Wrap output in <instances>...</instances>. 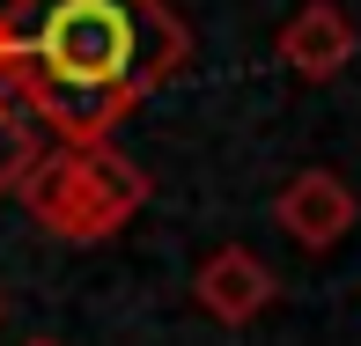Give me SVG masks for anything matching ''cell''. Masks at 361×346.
<instances>
[{"instance_id":"cell-1","label":"cell","mask_w":361,"mask_h":346,"mask_svg":"<svg viewBox=\"0 0 361 346\" xmlns=\"http://www.w3.org/2000/svg\"><path fill=\"white\" fill-rule=\"evenodd\" d=\"M185 67L170 0H0V89L52 140H111Z\"/></svg>"},{"instance_id":"cell-2","label":"cell","mask_w":361,"mask_h":346,"mask_svg":"<svg viewBox=\"0 0 361 346\" xmlns=\"http://www.w3.org/2000/svg\"><path fill=\"white\" fill-rule=\"evenodd\" d=\"M147 192H155L147 170L126 162L111 140H52V147H37V162L23 170L15 199L59 243H111L147 206Z\"/></svg>"},{"instance_id":"cell-3","label":"cell","mask_w":361,"mask_h":346,"mask_svg":"<svg viewBox=\"0 0 361 346\" xmlns=\"http://www.w3.org/2000/svg\"><path fill=\"white\" fill-rule=\"evenodd\" d=\"M354 192L339 170H295L281 185V199H273V221H281V236L295 251H332L339 236L354 228Z\"/></svg>"},{"instance_id":"cell-4","label":"cell","mask_w":361,"mask_h":346,"mask_svg":"<svg viewBox=\"0 0 361 346\" xmlns=\"http://www.w3.org/2000/svg\"><path fill=\"white\" fill-rule=\"evenodd\" d=\"M192 302L207 309L214 324H258L273 309V273L251 243H214L192 273Z\"/></svg>"},{"instance_id":"cell-5","label":"cell","mask_w":361,"mask_h":346,"mask_svg":"<svg viewBox=\"0 0 361 346\" xmlns=\"http://www.w3.org/2000/svg\"><path fill=\"white\" fill-rule=\"evenodd\" d=\"M354 44H361V37H354V15L339 8V0H302V8L281 23L273 52H281L288 74H302V81H332V74H347Z\"/></svg>"},{"instance_id":"cell-6","label":"cell","mask_w":361,"mask_h":346,"mask_svg":"<svg viewBox=\"0 0 361 346\" xmlns=\"http://www.w3.org/2000/svg\"><path fill=\"white\" fill-rule=\"evenodd\" d=\"M37 147H44L37 140V118L0 89V199H15V185H23V170L37 162Z\"/></svg>"},{"instance_id":"cell-7","label":"cell","mask_w":361,"mask_h":346,"mask_svg":"<svg viewBox=\"0 0 361 346\" xmlns=\"http://www.w3.org/2000/svg\"><path fill=\"white\" fill-rule=\"evenodd\" d=\"M23 346H67V339H52V332H37V339H23Z\"/></svg>"}]
</instances>
